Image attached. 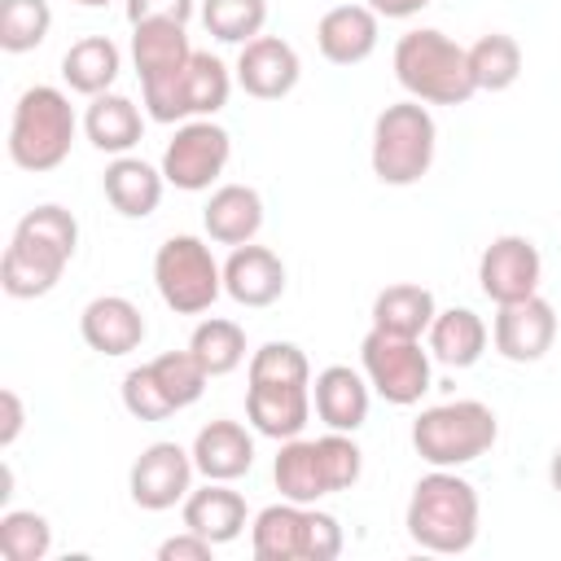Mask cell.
<instances>
[{"label": "cell", "instance_id": "d4e9b609", "mask_svg": "<svg viewBox=\"0 0 561 561\" xmlns=\"http://www.w3.org/2000/svg\"><path fill=\"white\" fill-rule=\"evenodd\" d=\"M250 552L259 561H307V504L280 500L254 513Z\"/></svg>", "mask_w": 561, "mask_h": 561}, {"label": "cell", "instance_id": "836d02e7", "mask_svg": "<svg viewBox=\"0 0 561 561\" xmlns=\"http://www.w3.org/2000/svg\"><path fill=\"white\" fill-rule=\"evenodd\" d=\"M0 552L4 561H44L53 552V526L35 508H4L0 513Z\"/></svg>", "mask_w": 561, "mask_h": 561}, {"label": "cell", "instance_id": "7402d4cb", "mask_svg": "<svg viewBox=\"0 0 561 561\" xmlns=\"http://www.w3.org/2000/svg\"><path fill=\"white\" fill-rule=\"evenodd\" d=\"M83 136L92 140V149L101 153H131L145 136V114L131 96L123 92H101V96H88V110H83Z\"/></svg>", "mask_w": 561, "mask_h": 561}, {"label": "cell", "instance_id": "6da1fadb", "mask_svg": "<svg viewBox=\"0 0 561 561\" xmlns=\"http://www.w3.org/2000/svg\"><path fill=\"white\" fill-rule=\"evenodd\" d=\"M79 250V224L66 206L44 202L26 210L0 259V289L9 298H44Z\"/></svg>", "mask_w": 561, "mask_h": 561}, {"label": "cell", "instance_id": "ba28073f", "mask_svg": "<svg viewBox=\"0 0 561 561\" xmlns=\"http://www.w3.org/2000/svg\"><path fill=\"white\" fill-rule=\"evenodd\" d=\"M153 285L175 316H202L224 294V267L193 232H175L153 254Z\"/></svg>", "mask_w": 561, "mask_h": 561}, {"label": "cell", "instance_id": "3957f363", "mask_svg": "<svg viewBox=\"0 0 561 561\" xmlns=\"http://www.w3.org/2000/svg\"><path fill=\"white\" fill-rule=\"evenodd\" d=\"M394 79L408 96L425 105H465L478 83L469 70V48L434 26H416L394 44Z\"/></svg>", "mask_w": 561, "mask_h": 561}, {"label": "cell", "instance_id": "8fae6325", "mask_svg": "<svg viewBox=\"0 0 561 561\" xmlns=\"http://www.w3.org/2000/svg\"><path fill=\"white\" fill-rule=\"evenodd\" d=\"M193 451H184L180 443H149L136 465H131V478H127V491H131V504L145 508V513H167L175 504L188 500L193 491Z\"/></svg>", "mask_w": 561, "mask_h": 561}, {"label": "cell", "instance_id": "ab89813d", "mask_svg": "<svg viewBox=\"0 0 561 561\" xmlns=\"http://www.w3.org/2000/svg\"><path fill=\"white\" fill-rule=\"evenodd\" d=\"M346 535H342V522L316 504H307V561H333L342 552Z\"/></svg>", "mask_w": 561, "mask_h": 561}, {"label": "cell", "instance_id": "60d3db41", "mask_svg": "<svg viewBox=\"0 0 561 561\" xmlns=\"http://www.w3.org/2000/svg\"><path fill=\"white\" fill-rule=\"evenodd\" d=\"M197 13V0H127V22H180L188 26V18Z\"/></svg>", "mask_w": 561, "mask_h": 561}, {"label": "cell", "instance_id": "d6a6232c", "mask_svg": "<svg viewBox=\"0 0 561 561\" xmlns=\"http://www.w3.org/2000/svg\"><path fill=\"white\" fill-rule=\"evenodd\" d=\"M197 18L219 44H250L254 35H263L267 0H202Z\"/></svg>", "mask_w": 561, "mask_h": 561}, {"label": "cell", "instance_id": "8992f818", "mask_svg": "<svg viewBox=\"0 0 561 561\" xmlns=\"http://www.w3.org/2000/svg\"><path fill=\"white\" fill-rule=\"evenodd\" d=\"M434 149H438V127L425 101L408 96L394 101L377 114L373 123V175L390 188H408L416 184L430 167H434Z\"/></svg>", "mask_w": 561, "mask_h": 561}, {"label": "cell", "instance_id": "2e32d148", "mask_svg": "<svg viewBox=\"0 0 561 561\" xmlns=\"http://www.w3.org/2000/svg\"><path fill=\"white\" fill-rule=\"evenodd\" d=\"M79 333L83 342L105 355V359H118V355H131L140 342H145V316L131 298L123 294H101L83 307L79 316Z\"/></svg>", "mask_w": 561, "mask_h": 561}, {"label": "cell", "instance_id": "bcb514c9", "mask_svg": "<svg viewBox=\"0 0 561 561\" xmlns=\"http://www.w3.org/2000/svg\"><path fill=\"white\" fill-rule=\"evenodd\" d=\"M70 4H79V9H105L110 0H70Z\"/></svg>", "mask_w": 561, "mask_h": 561}, {"label": "cell", "instance_id": "74e56055", "mask_svg": "<svg viewBox=\"0 0 561 561\" xmlns=\"http://www.w3.org/2000/svg\"><path fill=\"white\" fill-rule=\"evenodd\" d=\"M316 447H320V465H324L329 491H351V486L359 482V473H364V451H359V443H355L351 434H342V430H329V434L316 438Z\"/></svg>", "mask_w": 561, "mask_h": 561}, {"label": "cell", "instance_id": "f1b7e54d", "mask_svg": "<svg viewBox=\"0 0 561 561\" xmlns=\"http://www.w3.org/2000/svg\"><path fill=\"white\" fill-rule=\"evenodd\" d=\"M272 478H276V491L280 500H294V504H316L329 491V478H324V465H320V447L316 438H285L276 460H272Z\"/></svg>", "mask_w": 561, "mask_h": 561}, {"label": "cell", "instance_id": "ffe728a7", "mask_svg": "<svg viewBox=\"0 0 561 561\" xmlns=\"http://www.w3.org/2000/svg\"><path fill=\"white\" fill-rule=\"evenodd\" d=\"M245 416L254 425V434L263 438H298L311 421V386H267V381H250L245 390Z\"/></svg>", "mask_w": 561, "mask_h": 561}, {"label": "cell", "instance_id": "ee69618b", "mask_svg": "<svg viewBox=\"0 0 561 561\" xmlns=\"http://www.w3.org/2000/svg\"><path fill=\"white\" fill-rule=\"evenodd\" d=\"M434 0H368V9L377 18H390V22H403V18H416L421 9H430Z\"/></svg>", "mask_w": 561, "mask_h": 561}, {"label": "cell", "instance_id": "b9f144b4", "mask_svg": "<svg viewBox=\"0 0 561 561\" xmlns=\"http://www.w3.org/2000/svg\"><path fill=\"white\" fill-rule=\"evenodd\" d=\"M210 552H215V543L188 526L158 543V561H210Z\"/></svg>", "mask_w": 561, "mask_h": 561}, {"label": "cell", "instance_id": "277c9868", "mask_svg": "<svg viewBox=\"0 0 561 561\" xmlns=\"http://www.w3.org/2000/svg\"><path fill=\"white\" fill-rule=\"evenodd\" d=\"M75 131H79V118H75L70 96L61 88H53V83H35L13 105L9 158H13L18 171H31V175L57 171L70 158Z\"/></svg>", "mask_w": 561, "mask_h": 561}, {"label": "cell", "instance_id": "f35d334b", "mask_svg": "<svg viewBox=\"0 0 561 561\" xmlns=\"http://www.w3.org/2000/svg\"><path fill=\"white\" fill-rule=\"evenodd\" d=\"M123 408L136 416V421H167L175 416V403L167 399V390L158 386L153 377V364H140L123 377Z\"/></svg>", "mask_w": 561, "mask_h": 561}, {"label": "cell", "instance_id": "83f0119b", "mask_svg": "<svg viewBox=\"0 0 561 561\" xmlns=\"http://www.w3.org/2000/svg\"><path fill=\"white\" fill-rule=\"evenodd\" d=\"M425 337H430V355L438 364H447V368H473L482 359L491 333H486V320L478 311L447 307V311L434 316V324H430Z\"/></svg>", "mask_w": 561, "mask_h": 561}, {"label": "cell", "instance_id": "e0dca14e", "mask_svg": "<svg viewBox=\"0 0 561 561\" xmlns=\"http://www.w3.org/2000/svg\"><path fill=\"white\" fill-rule=\"evenodd\" d=\"M368 403H373V386L351 364H329L311 381V408L329 430L355 434L368 421Z\"/></svg>", "mask_w": 561, "mask_h": 561}, {"label": "cell", "instance_id": "5bb4252c", "mask_svg": "<svg viewBox=\"0 0 561 561\" xmlns=\"http://www.w3.org/2000/svg\"><path fill=\"white\" fill-rule=\"evenodd\" d=\"M232 70H237L241 92L254 101H280L302 79V61H298L294 44L280 35H254L250 44H241Z\"/></svg>", "mask_w": 561, "mask_h": 561}, {"label": "cell", "instance_id": "5b68a950", "mask_svg": "<svg viewBox=\"0 0 561 561\" xmlns=\"http://www.w3.org/2000/svg\"><path fill=\"white\" fill-rule=\"evenodd\" d=\"M500 438L495 412L482 399H447L412 421V447L430 469H460L486 456Z\"/></svg>", "mask_w": 561, "mask_h": 561}, {"label": "cell", "instance_id": "30bf717a", "mask_svg": "<svg viewBox=\"0 0 561 561\" xmlns=\"http://www.w3.org/2000/svg\"><path fill=\"white\" fill-rule=\"evenodd\" d=\"M228 158H232V136L215 118H188L175 127V136L162 149V175L184 193H202L224 175Z\"/></svg>", "mask_w": 561, "mask_h": 561}, {"label": "cell", "instance_id": "d6986e66", "mask_svg": "<svg viewBox=\"0 0 561 561\" xmlns=\"http://www.w3.org/2000/svg\"><path fill=\"white\" fill-rule=\"evenodd\" d=\"M188 451H193V465H197V473L206 482H237L254 465V438H250V430L241 421H228V416L202 425Z\"/></svg>", "mask_w": 561, "mask_h": 561}, {"label": "cell", "instance_id": "e575fe53", "mask_svg": "<svg viewBox=\"0 0 561 561\" xmlns=\"http://www.w3.org/2000/svg\"><path fill=\"white\" fill-rule=\"evenodd\" d=\"M53 9L48 0H0V48L4 53H31L48 39Z\"/></svg>", "mask_w": 561, "mask_h": 561}, {"label": "cell", "instance_id": "4316f807", "mask_svg": "<svg viewBox=\"0 0 561 561\" xmlns=\"http://www.w3.org/2000/svg\"><path fill=\"white\" fill-rule=\"evenodd\" d=\"M118 70H123V53H118V44H114L110 35H83V39H75V44L66 48V57H61V79H66V88L79 92V96H101V92H110L114 79H118Z\"/></svg>", "mask_w": 561, "mask_h": 561}, {"label": "cell", "instance_id": "7a4b0ae2", "mask_svg": "<svg viewBox=\"0 0 561 561\" xmlns=\"http://www.w3.org/2000/svg\"><path fill=\"white\" fill-rule=\"evenodd\" d=\"M478 517H482V504H478L473 482L460 478L456 469H430L425 478H416V486L408 495L403 526H408V539L416 548L438 552V557H456V552L473 548Z\"/></svg>", "mask_w": 561, "mask_h": 561}, {"label": "cell", "instance_id": "603a6c76", "mask_svg": "<svg viewBox=\"0 0 561 561\" xmlns=\"http://www.w3.org/2000/svg\"><path fill=\"white\" fill-rule=\"evenodd\" d=\"M184 508V526L206 535L215 548L219 543H232L245 526H250V513H245V495L232 491L228 482H206L197 491H188V500L180 504Z\"/></svg>", "mask_w": 561, "mask_h": 561}, {"label": "cell", "instance_id": "44dd1931", "mask_svg": "<svg viewBox=\"0 0 561 561\" xmlns=\"http://www.w3.org/2000/svg\"><path fill=\"white\" fill-rule=\"evenodd\" d=\"M162 184H167L162 167H153V162L136 158V153H118V158L105 167V175H101L105 202H110L118 215H127V219L153 215L158 202H162Z\"/></svg>", "mask_w": 561, "mask_h": 561}, {"label": "cell", "instance_id": "484cf974", "mask_svg": "<svg viewBox=\"0 0 561 561\" xmlns=\"http://www.w3.org/2000/svg\"><path fill=\"white\" fill-rule=\"evenodd\" d=\"M193 57L188 31L180 22H140L131 26V61L140 83H158L167 75H175L184 61Z\"/></svg>", "mask_w": 561, "mask_h": 561}, {"label": "cell", "instance_id": "4dcf8cb0", "mask_svg": "<svg viewBox=\"0 0 561 561\" xmlns=\"http://www.w3.org/2000/svg\"><path fill=\"white\" fill-rule=\"evenodd\" d=\"M469 70L478 92H504L522 79V44L504 31H491L469 44Z\"/></svg>", "mask_w": 561, "mask_h": 561}, {"label": "cell", "instance_id": "1f68e13d", "mask_svg": "<svg viewBox=\"0 0 561 561\" xmlns=\"http://www.w3.org/2000/svg\"><path fill=\"white\" fill-rule=\"evenodd\" d=\"M188 351L197 355V364L210 373V377H228L232 368L245 364V329L237 320H224V316H210L193 329L188 337Z\"/></svg>", "mask_w": 561, "mask_h": 561}, {"label": "cell", "instance_id": "7bdbcfd3", "mask_svg": "<svg viewBox=\"0 0 561 561\" xmlns=\"http://www.w3.org/2000/svg\"><path fill=\"white\" fill-rule=\"evenodd\" d=\"M26 425V408L18 390H0V447H13Z\"/></svg>", "mask_w": 561, "mask_h": 561}, {"label": "cell", "instance_id": "9c48e42d", "mask_svg": "<svg viewBox=\"0 0 561 561\" xmlns=\"http://www.w3.org/2000/svg\"><path fill=\"white\" fill-rule=\"evenodd\" d=\"M359 368L386 403L412 408L430 390L434 355H430V346H421V337H394V333L368 329L359 342Z\"/></svg>", "mask_w": 561, "mask_h": 561}, {"label": "cell", "instance_id": "d590c367", "mask_svg": "<svg viewBox=\"0 0 561 561\" xmlns=\"http://www.w3.org/2000/svg\"><path fill=\"white\" fill-rule=\"evenodd\" d=\"M153 364V377H158V386L167 390V399L175 403V412L180 408H193L197 399H202V390H206V381H210V373L197 364V355L193 351H162L158 359H149Z\"/></svg>", "mask_w": 561, "mask_h": 561}, {"label": "cell", "instance_id": "52a82bcc", "mask_svg": "<svg viewBox=\"0 0 561 561\" xmlns=\"http://www.w3.org/2000/svg\"><path fill=\"white\" fill-rule=\"evenodd\" d=\"M232 79H237V75H228V66H224L215 53L193 48V57H188L175 75H167V79H158V83H140V88H145V114H149L153 123L210 118V114H219V110L228 105Z\"/></svg>", "mask_w": 561, "mask_h": 561}, {"label": "cell", "instance_id": "cb8c5ba5", "mask_svg": "<svg viewBox=\"0 0 561 561\" xmlns=\"http://www.w3.org/2000/svg\"><path fill=\"white\" fill-rule=\"evenodd\" d=\"M206 237L219 245H245L263 228V197L250 184H219L202 210Z\"/></svg>", "mask_w": 561, "mask_h": 561}, {"label": "cell", "instance_id": "8d00e7d4", "mask_svg": "<svg viewBox=\"0 0 561 561\" xmlns=\"http://www.w3.org/2000/svg\"><path fill=\"white\" fill-rule=\"evenodd\" d=\"M250 381H267V386H311V364L302 355V346L294 342H263L250 355Z\"/></svg>", "mask_w": 561, "mask_h": 561}, {"label": "cell", "instance_id": "f6af8a7d", "mask_svg": "<svg viewBox=\"0 0 561 561\" xmlns=\"http://www.w3.org/2000/svg\"><path fill=\"white\" fill-rule=\"evenodd\" d=\"M548 482H552V491L561 495V447H557L552 460H548Z\"/></svg>", "mask_w": 561, "mask_h": 561}, {"label": "cell", "instance_id": "9a60e30c", "mask_svg": "<svg viewBox=\"0 0 561 561\" xmlns=\"http://www.w3.org/2000/svg\"><path fill=\"white\" fill-rule=\"evenodd\" d=\"M224 294L237 307H272L285 294V263L276 250L267 245H232L228 263H224Z\"/></svg>", "mask_w": 561, "mask_h": 561}, {"label": "cell", "instance_id": "f546056e", "mask_svg": "<svg viewBox=\"0 0 561 561\" xmlns=\"http://www.w3.org/2000/svg\"><path fill=\"white\" fill-rule=\"evenodd\" d=\"M434 316H438L434 294L425 285H412V280L386 285L373 298V329L394 333V337H421V333H430Z\"/></svg>", "mask_w": 561, "mask_h": 561}, {"label": "cell", "instance_id": "7c38bea8", "mask_svg": "<svg viewBox=\"0 0 561 561\" xmlns=\"http://www.w3.org/2000/svg\"><path fill=\"white\" fill-rule=\"evenodd\" d=\"M539 280H543V259H539V245L522 232H504L495 237L482 259H478V289L504 307V302H522L530 294H539Z\"/></svg>", "mask_w": 561, "mask_h": 561}, {"label": "cell", "instance_id": "4fadbf2b", "mask_svg": "<svg viewBox=\"0 0 561 561\" xmlns=\"http://www.w3.org/2000/svg\"><path fill=\"white\" fill-rule=\"evenodd\" d=\"M557 337V311L548 298L530 294L522 302H504L491 324V342L508 364H535L552 351Z\"/></svg>", "mask_w": 561, "mask_h": 561}, {"label": "cell", "instance_id": "ac0fdd59", "mask_svg": "<svg viewBox=\"0 0 561 561\" xmlns=\"http://www.w3.org/2000/svg\"><path fill=\"white\" fill-rule=\"evenodd\" d=\"M381 35V18L368 4H333L320 22H316V44L320 57L333 66H359L373 57Z\"/></svg>", "mask_w": 561, "mask_h": 561}]
</instances>
